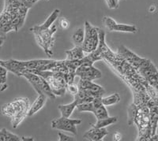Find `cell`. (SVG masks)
Masks as SVG:
<instances>
[{"label": "cell", "mask_w": 158, "mask_h": 141, "mask_svg": "<svg viewBox=\"0 0 158 141\" xmlns=\"http://www.w3.org/2000/svg\"><path fill=\"white\" fill-rule=\"evenodd\" d=\"M7 72L8 70L4 67L3 66L0 65V87H1V91H4L7 88Z\"/></svg>", "instance_id": "603a6c76"}, {"label": "cell", "mask_w": 158, "mask_h": 141, "mask_svg": "<svg viewBox=\"0 0 158 141\" xmlns=\"http://www.w3.org/2000/svg\"><path fill=\"white\" fill-rule=\"evenodd\" d=\"M109 9H117L118 7V0H105Z\"/></svg>", "instance_id": "83f0119b"}, {"label": "cell", "mask_w": 158, "mask_h": 141, "mask_svg": "<svg viewBox=\"0 0 158 141\" xmlns=\"http://www.w3.org/2000/svg\"><path fill=\"white\" fill-rule=\"evenodd\" d=\"M22 140L32 141V140H34V139H33V138H32V137H25V136H22Z\"/></svg>", "instance_id": "1f68e13d"}, {"label": "cell", "mask_w": 158, "mask_h": 141, "mask_svg": "<svg viewBox=\"0 0 158 141\" xmlns=\"http://www.w3.org/2000/svg\"><path fill=\"white\" fill-rule=\"evenodd\" d=\"M82 46H75L73 49L66 51L67 60H80L85 57Z\"/></svg>", "instance_id": "2e32d148"}, {"label": "cell", "mask_w": 158, "mask_h": 141, "mask_svg": "<svg viewBox=\"0 0 158 141\" xmlns=\"http://www.w3.org/2000/svg\"><path fill=\"white\" fill-rule=\"evenodd\" d=\"M30 30L33 32L38 45L41 46L44 51L48 57H52L53 54L52 48L55 43L54 34L57 31L56 25H53L49 29L44 30H36L31 29Z\"/></svg>", "instance_id": "3957f363"}, {"label": "cell", "mask_w": 158, "mask_h": 141, "mask_svg": "<svg viewBox=\"0 0 158 141\" xmlns=\"http://www.w3.org/2000/svg\"><path fill=\"white\" fill-rule=\"evenodd\" d=\"M47 98L48 97L45 95H43V94H40V95H38L36 99L35 100L34 103H32V105L31 106L30 108H29V111H28L27 116H32V115H34L36 113H37L40 110H41L44 107V106L45 105V103H46Z\"/></svg>", "instance_id": "5bb4252c"}, {"label": "cell", "mask_w": 158, "mask_h": 141, "mask_svg": "<svg viewBox=\"0 0 158 141\" xmlns=\"http://www.w3.org/2000/svg\"><path fill=\"white\" fill-rule=\"evenodd\" d=\"M99 28L92 26L89 22H85V39L82 49L85 53L89 54L97 49L99 44Z\"/></svg>", "instance_id": "5b68a950"}, {"label": "cell", "mask_w": 158, "mask_h": 141, "mask_svg": "<svg viewBox=\"0 0 158 141\" xmlns=\"http://www.w3.org/2000/svg\"><path fill=\"white\" fill-rule=\"evenodd\" d=\"M59 26L62 29H67L70 26V23H69L68 20L66 18H63L59 21Z\"/></svg>", "instance_id": "f1b7e54d"}, {"label": "cell", "mask_w": 158, "mask_h": 141, "mask_svg": "<svg viewBox=\"0 0 158 141\" xmlns=\"http://www.w3.org/2000/svg\"><path fill=\"white\" fill-rule=\"evenodd\" d=\"M101 98L102 97H97L93 101L94 109H93V112L92 113H94L97 120L108 118L109 116L106 107H105V106L103 104L102 101H101Z\"/></svg>", "instance_id": "7c38bea8"}, {"label": "cell", "mask_w": 158, "mask_h": 141, "mask_svg": "<svg viewBox=\"0 0 158 141\" xmlns=\"http://www.w3.org/2000/svg\"><path fill=\"white\" fill-rule=\"evenodd\" d=\"M1 65L3 66L8 71L15 73L18 77H22V74L26 68L24 65V61H18L15 59H9L6 61L2 60Z\"/></svg>", "instance_id": "9c48e42d"}, {"label": "cell", "mask_w": 158, "mask_h": 141, "mask_svg": "<svg viewBox=\"0 0 158 141\" xmlns=\"http://www.w3.org/2000/svg\"><path fill=\"white\" fill-rule=\"evenodd\" d=\"M40 76L46 80L50 86L52 92L56 96H63L67 91V81L65 79L64 73L62 72L51 71V70H25Z\"/></svg>", "instance_id": "6da1fadb"}, {"label": "cell", "mask_w": 158, "mask_h": 141, "mask_svg": "<svg viewBox=\"0 0 158 141\" xmlns=\"http://www.w3.org/2000/svg\"><path fill=\"white\" fill-rule=\"evenodd\" d=\"M157 111H158V104H157Z\"/></svg>", "instance_id": "d590c367"}, {"label": "cell", "mask_w": 158, "mask_h": 141, "mask_svg": "<svg viewBox=\"0 0 158 141\" xmlns=\"http://www.w3.org/2000/svg\"><path fill=\"white\" fill-rule=\"evenodd\" d=\"M108 134L106 128H96L93 127L91 129L87 131L84 134L83 138L90 141H100L104 139L105 136Z\"/></svg>", "instance_id": "30bf717a"}, {"label": "cell", "mask_w": 158, "mask_h": 141, "mask_svg": "<svg viewBox=\"0 0 158 141\" xmlns=\"http://www.w3.org/2000/svg\"><path fill=\"white\" fill-rule=\"evenodd\" d=\"M78 85H77V84H67V90L69 91V92L71 94V95H73L74 96V95H76L77 93V91H78Z\"/></svg>", "instance_id": "4316f807"}, {"label": "cell", "mask_w": 158, "mask_h": 141, "mask_svg": "<svg viewBox=\"0 0 158 141\" xmlns=\"http://www.w3.org/2000/svg\"><path fill=\"white\" fill-rule=\"evenodd\" d=\"M22 77H25L29 81V84L32 86V88H34L35 91L39 95L43 94V95H45L48 98L51 99H56V95L52 92L48 83L46 81L44 78L37 75V74L27 71V70H25L22 73Z\"/></svg>", "instance_id": "277c9868"}, {"label": "cell", "mask_w": 158, "mask_h": 141, "mask_svg": "<svg viewBox=\"0 0 158 141\" xmlns=\"http://www.w3.org/2000/svg\"><path fill=\"white\" fill-rule=\"evenodd\" d=\"M78 88L81 89L86 90L89 92L90 95L94 98L97 97H102L104 94V89L101 86L95 84L93 82V80H84V79H80L78 82Z\"/></svg>", "instance_id": "ba28073f"}, {"label": "cell", "mask_w": 158, "mask_h": 141, "mask_svg": "<svg viewBox=\"0 0 158 141\" xmlns=\"http://www.w3.org/2000/svg\"><path fill=\"white\" fill-rule=\"evenodd\" d=\"M146 80H148L149 84L155 88L158 94V72L153 74V75L149 76Z\"/></svg>", "instance_id": "484cf974"}, {"label": "cell", "mask_w": 158, "mask_h": 141, "mask_svg": "<svg viewBox=\"0 0 158 141\" xmlns=\"http://www.w3.org/2000/svg\"><path fill=\"white\" fill-rule=\"evenodd\" d=\"M22 136L14 134L3 128L0 130V141H21Z\"/></svg>", "instance_id": "ac0fdd59"}, {"label": "cell", "mask_w": 158, "mask_h": 141, "mask_svg": "<svg viewBox=\"0 0 158 141\" xmlns=\"http://www.w3.org/2000/svg\"><path fill=\"white\" fill-rule=\"evenodd\" d=\"M118 54H120L121 56L126 58L130 63L133 64V66H135V68L138 69V66H140L141 63L142 62V61L144 60V58L138 57L137 54H134L133 52H131V50H128L127 48H126L124 46H121L119 48H118Z\"/></svg>", "instance_id": "8fae6325"}, {"label": "cell", "mask_w": 158, "mask_h": 141, "mask_svg": "<svg viewBox=\"0 0 158 141\" xmlns=\"http://www.w3.org/2000/svg\"><path fill=\"white\" fill-rule=\"evenodd\" d=\"M103 22H104V25L106 26L107 29L111 32H113L114 27L116 25V22L113 18H110V17H104L103 18Z\"/></svg>", "instance_id": "d4e9b609"}, {"label": "cell", "mask_w": 158, "mask_h": 141, "mask_svg": "<svg viewBox=\"0 0 158 141\" xmlns=\"http://www.w3.org/2000/svg\"><path fill=\"white\" fill-rule=\"evenodd\" d=\"M76 76L80 77V79L88 80H94L101 78L102 73L99 70L96 69L94 66H87L81 64L76 70Z\"/></svg>", "instance_id": "52a82bcc"}, {"label": "cell", "mask_w": 158, "mask_h": 141, "mask_svg": "<svg viewBox=\"0 0 158 141\" xmlns=\"http://www.w3.org/2000/svg\"><path fill=\"white\" fill-rule=\"evenodd\" d=\"M59 141H74V139L73 137L67 136L62 132H59Z\"/></svg>", "instance_id": "f546056e"}, {"label": "cell", "mask_w": 158, "mask_h": 141, "mask_svg": "<svg viewBox=\"0 0 158 141\" xmlns=\"http://www.w3.org/2000/svg\"><path fill=\"white\" fill-rule=\"evenodd\" d=\"M29 99H16L15 101L6 103L2 107V113L12 119L14 128H17L28 113Z\"/></svg>", "instance_id": "7a4b0ae2"}, {"label": "cell", "mask_w": 158, "mask_h": 141, "mask_svg": "<svg viewBox=\"0 0 158 141\" xmlns=\"http://www.w3.org/2000/svg\"><path fill=\"white\" fill-rule=\"evenodd\" d=\"M71 39L75 46H82L85 39V29L82 28L77 29L72 35Z\"/></svg>", "instance_id": "ffe728a7"}, {"label": "cell", "mask_w": 158, "mask_h": 141, "mask_svg": "<svg viewBox=\"0 0 158 141\" xmlns=\"http://www.w3.org/2000/svg\"><path fill=\"white\" fill-rule=\"evenodd\" d=\"M81 123V119H71L70 118L61 117L60 118L53 120L52 122V127L58 130L71 132L74 136L77 135V125Z\"/></svg>", "instance_id": "8992f818"}, {"label": "cell", "mask_w": 158, "mask_h": 141, "mask_svg": "<svg viewBox=\"0 0 158 141\" xmlns=\"http://www.w3.org/2000/svg\"><path fill=\"white\" fill-rule=\"evenodd\" d=\"M77 105V103L75 100H74L73 102L70 103L69 104H66V105H59L58 107V109L61 112L62 117H65V118H70V115H72V113L74 112V109L76 108Z\"/></svg>", "instance_id": "e0dca14e"}, {"label": "cell", "mask_w": 158, "mask_h": 141, "mask_svg": "<svg viewBox=\"0 0 158 141\" xmlns=\"http://www.w3.org/2000/svg\"><path fill=\"white\" fill-rule=\"evenodd\" d=\"M118 119L116 117H109L105 118H102V119H98L95 124L91 125L93 127H96V128H106L107 126L116 123Z\"/></svg>", "instance_id": "d6986e66"}, {"label": "cell", "mask_w": 158, "mask_h": 141, "mask_svg": "<svg viewBox=\"0 0 158 141\" xmlns=\"http://www.w3.org/2000/svg\"><path fill=\"white\" fill-rule=\"evenodd\" d=\"M27 2H29V5H30L31 6H32L33 5V4H34L35 2H36V0H27Z\"/></svg>", "instance_id": "d6a6232c"}, {"label": "cell", "mask_w": 158, "mask_h": 141, "mask_svg": "<svg viewBox=\"0 0 158 141\" xmlns=\"http://www.w3.org/2000/svg\"><path fill=\"white\" fill-rule=\"evenodd\" d=\"M76 108H77V111H79V112H93L94 105H93V102L83 103H80L77 105Z\"/></svg>", "instance_id": "cb8c5ba5"}, {"label": "cell", "mask_w": 158, "mask_h": 141, "mask_svg": "<svg viewBox=\"0 0 158 141\" xmlns=\"http://www.w3.org/2000/svg\"><path fill=\"white\" fill-rule=\"evenodd\" d=\"M138 70L141 73V75L146 79H147L149 76L153 75L158 72L154 65L151 62L150 60L146 58H144L140 66H138Z\"/></svg>", "instance_id": "4fadbf2b"}, {"label": "cell", "mask_w": 158, "mask_h": 141, "mask_svg": "<svg viewBox=\"0 0 158 141\" xmlns=\"http://www.w3.org/2000/svg\"><path fill=\"white\" fill-rule=\"evenodd\" d=\"M112 139L114 141H119L122 139V134L119 132H116L115 133L113 134V136H112Z\"/></svg>", "instance_id": "4dcf8cb0"}, {"label": "cell", "mask_w": 158, "mask_h": 141, "mask_svg": "<svg viewBox=\"0 0 158 141\" xmlns=\"http://www.w3.org/2000/svg\"><path fill=\"white\" fill-rule=\"evenodd\" d=\"M2 60H1V59H0V65H1V62H2Z\"/></svg>", "instance_id": "836d02e7"}, {"label": "cell", "mask_w": 158, "mask_h": 141, "mask_svg": "<svg viewBox=\"0 0 158 141\" xmlns=\"http://www.w3.org/2000/svg\"><path fill=\"white\" fill-rule=\"evenodd\" d=\"M113 31L116 32H131V33H135L138 31L137 27L135 25H126V24H118L115 25L114 27Z\"/></svg>", "instance_id": "44dd1931"}, {"label": "cell", "mask_w": 158, "mask_h": 141, "mask_svg": "<svg viewBox=\"0 0 158 141\" xmlns=\"http://www.w3.org/2000/svg\"><path fill=\"white\" fill-rule=\"evenodd\" d=\"M101 101L105 107L115 105L120 101V95H118V93H114V94L108 97H102Z\"/></svg>", "instance_id": "7402d4cb"}, {"label": "cell", "mask_w": 158, "mask_h": 141, "mask_svg": "<svg viewBox=\"0 0 158 141\" xmlns=\"http://www.w3.org/2000/svg\"><path fill=\"white\" fill-rule=\"evenodd\" d=\"M59 14H60V10L59 9H56L53 10V12L51 14L48 16V18H47V20L44 22L42 25H35L32 28H31V29H36V30H44V29H49L52 25H53L54 22H56V19L59 18Z\"/></svg>", "instance_id": "9a60e30c"}, {"label": "cell", "mask_w": 158, "mask_h": 141, "mask_svg": "<svg viewBox=\"0 0 158 141\" xmlns=\"http://www.w3.org/2000/svg\"><path fill=\"white\" fill-rule=\"evenodd\" d=\"M37 1H39V0H36V2H37Z\"/></svg>", "instance_id": "e575fe53"}]
</instances>
